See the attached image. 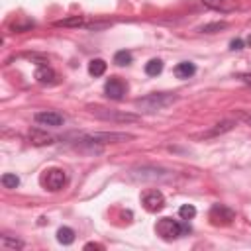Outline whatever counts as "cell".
Returning a JSON list of instances; mask_svg holds the SVG:
<instances>
[{
	"label": "cell",
	"instance_id": "6da1fadb",
	"mask_svg": "<svg viewBox=\"0 0 251 251\" xmlns=\"http://www.w3.org/2000/svg\"><path fill=\"white\" fill-rule=\"evenodd\" d=\"M173 176H175L173 171L155 165H141L127 171V178L133 182H159V180H171Z\"/></svg>",
	"mask_w": 251,
	"mask_h": 251
},
{
	"label": "cell",
	"instance_id": "7a4b0ae2",
	"mask_svg": "<svg viewBox=\"0 0 251 251\" xmlns=\"http://www.w3.org/2000/svg\"><path fill=\"white\" fill-rule=\"evenodd\" d=\"M175 100H176V96L171 92H151L143 98H137L133 104L141 112H159V110L171 106Z\"/></svg>",
	"mask_w": 251,
	"mask_h": 251
},
{
	"label": "cell",
	"instance_id": "3957f363",
	"mask_svg": "<svg viewBox=\"0 0 251 251\" xmlns=\"http://www.w3.org/2000/svg\"><path fill=\"white\" fill-rule=\"evenodd\" d=\"M155 231H157V235L161 239L173 241V239H176L180 235L190 233V226L188 224H180V222H176L173 218H161L157 222V226H155Z\"/></svg>",
	"mask_w": 251,
	"mask_h": 251
},
{
	"label": "cell",
	"instance_id": "277c9868",
	"mask_svg": "<svg viewBox=\"0 0 251 251\" xmlns=\"http://www.w3.org/2000/svg\"><path fill=\"white\" fill-rule=\"evenodd\" d=\"M39 182H41V186H43L45 190H49V192H57V190H61V188L65 186V182H67V173H65L63 169L51 167V169L43 171Z\"/></svg>",
	"mask_w": 251,
	"mask_h": 251
},
{
	"label": "cell",
	"instance_id": "5b68a950",
	"mask_svg": "<svg viewBox=\"0 0 251 251\" xmlns=\"http://www.w3.org/2000/svg\"><path fill=\"white\" fill-rule=\"evenodd\" d=\"M208 218H210L212 226H229L235 220V212L226 204H214L210 208Z\"/></svg>",
	"mask_w": 251,
	"mask_h": 251
},
{
	"label": "cell",
	"instance_id": "8992f818",
	"mask_svg": "<svg viewBox=\"0 0 251 251\" xmlns=\"http://www.w3.org/2000/svg\"><path fill=\"white\" fill-rule=\"evenodd\" d=\"M90 112L100 118V120H110V122H137L139 116L135 114H127V112H118V110H108L102 106H92Z\"/></svg>",
	"mask_w": 251,
	"mask_h": 251
},
{
	"label": "cell",
	"instance_id": "52a82bcc",
	"mask_svg": "<svg viewBox=\"0 0 251 251\" xmlns=\"http://www.w3.org/2000/svg\"><path fill=\"white\" fill-rule=\"evenodd\" d=\"M141 204L147 212H159L165 208V196L161 190L157 188H151V190H145L143 196H141Z\"/></svg>",
	"mask_w": 251,
	"mask_h": 251
},
{
	"label": "cell",
	"instance_id": "ba28073f",
	"mask_svg": "<svg viewBox=\"0 0 251 251\" xmlns=\"http://www.w3.org/2000/svg\"><path fill=\"white\" fill-rule=\"evenodd\" d=\"M86 137L96 143H122V141L133 139L131 133H124V131H100V133H90Z\"/></svg>",
	"mask_w": 251,
	"mask_h": 251
},
{
	"label": "cell",
	"instance_id": "9c48e42d",
	"mask_svg": "<svg viewBox=\"0 0 251 251\" xmlns=\"http://www.w3.org/2000/svg\"><path fill=\"white\" fill-rule=\"evenodd\" d=\"M104 92H106V96L112 98V100H122L124 94H126V84H124L120 78L112 76L110 80H106V84H104Z\"/></svg>",
	"mask_w": 251,
	"mask_h": 251
},
{
	"label": "cell",
	"instance_id": "30bf717a",
	"mask_svg": "<svg viewBox=\"0 0 251 251\" xmlns=\"http://www.w3.org/2000/svg\"><path fill=\"white\" fill-rule=\"evenodd\" d=\"M33 120L37 124H41V126H51V127H59V126L65 124V118L59 112H47V110L45 112H37L33 116Z\"/></svg>",
	"mask_w": 251,
	"mask_h": 251
},
{
	"label": "cell",
	"instance_id": "8fae6325",
	"mask_svg": "<svg viewBox=\"0 0 251 251\" xmlns=\"http://www.w3.org/2000/svg\"><path fill=\"white\" fill-rule=\"evenodd\" d=\"M202 4L208 6L210 10H216V12H222V14L233 12L237 8V0H202Z\"/></svg>",
	"mask_w": 251,
	"mask_h": 251
},
{
	"label": "cell",
	"instance_id": "7c38bea8",
	"mask_svg": "<svg viewBox=\"0 0 251 251\" xmlns=\"http://www.w3.org/2000/svg\"><path fill=\"white\" fill-rule=\"evenodd\" d=\"M33 78H35L39 84H53L55 78H57V75H55V71H53L51 67H47V65H39V67L35 69Z\"/></svg>",
	"mask_w": 251,
	"mask_h": 251
},
{
	"label": "cell",
	"instance_id": "4fadbf2b",
	"mask_svg": "<svg viewBox=\"0 0 251 251\" xmlns=\"http://www.w3.org/2000/svg\"><path fill=\"white\" fill-rule=\"evenodd\" d=\"M233 126H235V122H231V120H224V122L216 124V126H214L210 131L198 133V135H194V137H216V135H222V133H226V131L233 129Z\"/></svg>",
	"mask_w": 251,
	"mask_h": 251
},
{
	"label": "cell",
	"instance_id": "5bb4252c",
	"mask_svg": "<svg viewBox=\"0 0 251 251\" xmlns=\"http://www.w3.org/2000/svg\"><path fill=\"white\" fill-rule=\"evenodd\" d=\"M29 141L33 145H49V143H53V135H49L41 127H31L29 129Z\"/></svg>",
	"mask_w": 251,
	"mask_h": 251
},
{
	"label": "cell",
	"instance_id": "9a60e30c",
	"mask_svg": "<svg viewBox=\"0 0 251 251\" xmlns=\"http://www.w3.org/2000/svg\"><path fill=\"white\" fill-rule=\"evenodd\" d=\"M196 73V67H194V63H190V61H182V63H178L176 67H175V76L176 78H188V76H192Z\"/></svg>",
	"mask_w": 251,
	"mask_h": 251
},
{
	"label": "cell",
	"instance_id": "2e32d148",
	"mask_svg": "<svg viewBox=\"0 0 251 251\" xmlns=\"http://www.w3.org/2000/svg\"><path fill=\"white\" fill-rule=\"evenodd\" d=\"M57 241H59L61 245H71V243L75 241V229H73V227H67V226L59 227V229H57Z\"/></svg>",
	"mask_w": 251,
	"mask_h": 251
},
{
	"label": "cell",
	"instance_id": "e0dca14e",
	"mask_svg": "<svg viewBox=\"0 0 251 251\" xmlns=\"http://www.w3.org/2000/svg\"><path fill=\"white\" fill-rule=\"evenodd\" d=\"M106 61L104 59H92L90 63H88V73L92 75V76H102L104 73H106Z\"/></svg>",
	"mask_w": 251,
	"mask_h": 251
},
{
	"label": "cell",
	"instance_id": "ac0fdd59",
	"mask_svg": "<svg viewBox=\"0 0 251 251\" xmlns=\"http://www.w3.org/2000/svg\"><path fill=\"white\" fill-rule=\"evenodd\" d=\"M161 71H163V61L161 59H151V61L145 63V75L157 76V75H161Z\"/></svg>",
	"mask_w": 251,
	"mask_h": 251
},
{
	"label": "cell",
	"instance_id": "d6986e66",
	"mask_svg": "<svg viewBox=\"0 0 251 251\" xmlns=\"http://www.w3.org/2000/svg\"><path fill=\"white\" fill-rule=\"evenodd\" d=\"M131 61H133V57H131V53L126 51V49H122V51H118V53L114 55V63H116L118 67H126V65H129Z\"/></svg>",
	"mask_w": 251,
	"mask_h": 251
},
{
	"label": "cell",
	"instance_id": "ffe728a7",
	"mask_svg": "<svg viewBox=\"0 0 251 251\" xmlns=\"http://www.w3.org/2000/svg\"><path fill=\"white\" fill-rule=\"evenodd\" d=\"M2 247H6V249H24V241L22 239H14V237H10V235H2Z\"/></svg>",
	"mask_w": 251,
	"mask_h": 251
},
{
	"label": "cell",
	"instance_id": "44dd1931",
	"mask_svg": "<svg viewBox=\"0 0 251 251\" xmlns=\"http://www.w3.org/2000/svg\"><path fill=\"white\" fill-rule=\"evenodd\" d=\"M178 216H180V220L188 222V220H192V218L196 216V208H194L192 204H182V206L178 208Z\"/></svg>",
	"mask_w": 251,
	"mask_h": 251
},
{
	"label": "cell",
	"instance_id": "7402d4cb",
	"mask_svg": "<svg viewBox=\"0 0 251 251\" xmlns=\"http://www.w3.org/2000/svg\"><path fill=\"white\" fill-rule=\"evenodd\" d=\"M18 184H20L18 175H14V173H4L2 175V186L4 188H16Z\"/></svg>",
	"mask_w": 251,
	"mask_h": 251
},
{
	"label": "cell",
	"instance_id": "603a6c76",
	"mask_svg": "<svg viewBox=\"0 0 251 251\" xmlns=\"http://www.w3.org/2000/svg\"><path fill=\"white\" fill-rule=\"evenodd\" d=\"M224 27H227L226 22H214V24H206V25H202L200 31H204V33H214V31H220V29H224Z\"/></svg>",
	"mask_w": 251,
	"mask_h": 251
},
{
	"label": "cell",
	"instance_id": "cb8c5ba5",
	"mask_svg": "<svg viewBox=\"0 0 251 251\" xmlns=\"http://www.w3.org/2000/svg\"><path fill=\"white\" fill-rule=\"evenodd\" d=\"M55 25H65V27H69V25H82V18L80 16H71V18L55 22Z\"/></svg>",
	"mask_w": 251,
	"mask_h": 251
},
{
	"label": "cell",
	"instance_id": "d4e9b609",
	"mask_svg": "<svg viewBox=\"0 0 251 251\" xmlns=\"http://www.w3.org/2000/svg\"><path fill=\"white\" fill-rule=\"evenodd\" d=\"M235 120H239V122H243V124L251 126V114H249V112H245V110H237V112H235Z\"/></svg>",
	"mask_w": 251,
	"mask_h": 251
},
{
	"label": "cell",
	"instance_id": "484cf974",
	"mask_svg": "<svg viewBox=\"0 0 251 251\" xmlns=\"http://www.w3.org/2000/svg\"><path fill=\"white\" fill-rule=\"evenodd\" d=\"M229 49L231 51H241L243 49V41L241 39H231L229 41Z\"/></svg>",
	"mask_w": 251,
	"mask_h": 251
},
{
	"label": "cell",
	"instance_id": "4316f807",
	"mask_svg": "<svg viewBox=\"0 0 251 251\" xmlns=\"http://www.w3.org/2000/svg\"><path fill=\"white\" fill-rule=\"evenodd\" d=\"M84 249H100V251H102V249H104V245H100V243H86V245H84Z\"/></svg>",
	"mask_w": 251,
	"mask_h": 251
},
{
	"label": "cell",
	"instance_id": "83f0119b",
	"mask_svg": "<svg viewBox=\"0 0 251 251\" xmlns=\"http://www.w3.org/2000/svg\"><path fill=\"white\" fill-rule=\"evenodd\" d=\"M239 78H241V80H243L245 84H249V86H251V73H243V75H241Z\"/></svg>",
	"mask_w": 251,
	"mask_h": 251
},
{
	"label": "cell",
	"instance_id": "f1b7e54d",
	"mask_svg": "<svg viewBox=\"0 0 251 251\" xmlns=\"http://www.w3.org/2000/svg\"><path fill=\"white\" fill-rule=\"evenodd\" d=\"M245 43H247V45H249V47H251V35H249V37H247V39H245Z\"/></svg>",
	"mask_w": 251,
	"mask_h": 251
}]
</instances>
